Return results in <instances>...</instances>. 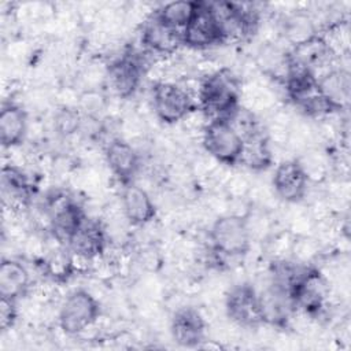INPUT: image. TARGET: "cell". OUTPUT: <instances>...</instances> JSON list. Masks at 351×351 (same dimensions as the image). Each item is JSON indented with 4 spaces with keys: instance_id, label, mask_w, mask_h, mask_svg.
<instances>
[{
    "instance_id": "cell-1",
    "label": "cell",
    "mask_w": 351,
    "mask_h": 351,
    "mask_svg": "<svg viewBox=\"0 0 351 351\" xmlns=\"http://www.w3.org/2000/svg\"><path fill=\"white\" fill-rule=\"evenodd\" d=\"M239 82L228 69L206 74L197 88L199 108L206 118H228L240 106Z\"/></svg>"
},
{
    "instance_id": "cell-2",
    "label": "cell",
    "mask_w": 351,
    "mask_h": 351,
    "mask_svg": "<svg viewBox=\"0 0 351 351\" xmlns=\"http://www.w3.org/2000/svg\"><path fill=\"white\" fill-rule=\"evenodd\" d=\"M208 237L218 267L229 259L243 258L251 250L252 237L245 215L234 213L218 215L208 230Z\"/></svg>"
},
{
    "instance_id": "cell-3",
    "label": "cell",
    "mask_w": 351,
    "mask_h": 351,
    "mask_svg": "<svg viewBox=\"0 0 351 351\" xmlns=\"http://www.w3.org/2000/svg\"><path fill=\"white\" fill-rule=\"evenodd\" d=\"M101 314L100 303L88 289L71 291L58 311V325L67 336H78L96 325Z\"/></svg>"
},
{
    "instance_id": "cell-4",
    "label": "cell",
    "mask_w": 351,
    "mask_h": 351,
    "mask_svg": "<svg viewBox=\"0 0 351 351\" xmlns=\"http://www.w3.org/2000/svg\"><path fill=\"white\" fill-rule=\"evenodd\" d=\"M202 144L208 156L219 165L232 167L240 163L244 140L226 118L207 121L202 130Z\"/></svg>"
},
{
    "instance_id": "cell-5",
    "label": "cell",
    "mask_w": 351,
    "mask_h": 351,
    "mask_svg": "<svg viewBox=\"0 0 351 351\" xmlns=\"http://www.w3.org/2000/svg\"><path fill=\"white\" fill-rule=\"evenodd\" d=\"M152 108L166 125L182 122L197 108L192 93L173 81H158L152 86Z\"/></svg>"
},
{
    "instance_id": "cell-6",
    "label": "cell",
    "mask_w": 351,
    "mask_h": 351,
    "mask_svg": "<svg viewBox=\"0 0 351 351\" xmlns=\"http://www.w3.org/2000/svg\"><path fill=\"white\" fill-rule=\"evenodd\" d=\"M47 214L52 236L62 244H67L88 219L85 210L63 192H56L48 197Z\"/></svg>"
},
{
    "instance_id": "cell-7",
    "label": "cell",
    "mask_w": 351,
    "mask_h": 351,
    "mask_svg": "<svg viewBox=\"0 0 351 351\" xmlns=\"http://www.w3.org/2000/svg\"><path fill=\"white\" fill-rule=\"evenodd\" d=\"M225 311L236 326L258 328L263 325L258 291L248 282L230 287L225 295Z\"/></svg>"
},
{
    "instance_id": "cell-8",
    "label": "cell",
    "mask_w": 351,
    "mask_h": 351,
    "mask_svg": "<svg viewBox=\"0 0 351 351\" xmlns=\"http://www.w3.org/2000/svg\"><path fill=\"white\" fill-rule=\"evenodd\" d=\"M182 45L191 49H207L225 43L221 27L207 1H199L197 10L181 30Z\"/></svg>"
},
{
    "instance_id": "cell-9",
    "label": "cell",
    "mask_w": 351,
    "mask_h": 351,
    "mask_svg": "<svg viewBox=\"0 0 351 351\" xmlns=\"http://www.w3.org/2000/svg\"><path fill=\"white\" fill-rule=\"evenodd\" d=\"M143 75V60L134 52H125L118 56L106 70L108 85L118 99H129L133 96L141 84Z\"/></svg>"
},
{
    "instance_id": "cell-10",
    "label": "cell",
    "mask_w": 351,
    "mask_h": 351,
    "mask_svg": "<svg viewBox=\"0 0 351 351\" xmlns=\"http://www.w3.org/2000/svg\"><path fill=\"white\" fill-rule=\"evenodd\" d=\"M308 177L298 159H287L277 165L271 186L276 197L288 204L300 203L308 191Z\"/></svg>"
},
{
    "instance_id": "cell-11",
    "label": "cell",
    "mask_w": 351,
    "mask_h": 351,
    "mask_svg": "<svg viewBox=\"0 0 351 351\" xmlns=\"http://www.w3.org/2000/svg\"><path fill=\"white\" fill-rule=\"evenodd\" d=\"M141 44L152 53L173 55L182 45L181 30L169 26L151 12L141 25Z\"/></svg>"
},
{
    "instance_id": "cell-12",
    "label": "cell",
    "mask_w": 351,
    "mask_h": 351,
    "mask_svg": "<svg viewBox=\"0 0 351 351\" xmlns=\"http://www.w3.org/2000/svg\"><path fill=\"white\" fill-rule=\"evenodd\" d=\"M104 159L111 174L123 186L133 182L140 169V156L129 141L121 137L110 140L104 149Z\"/></svg>"
},
{
    "instance_id": "cell-13",
    "label": "cell",
    "mask_w": 351,
    "mask_h": 351,
    "mask_svg": "<svg viewBox=\"0 0 351 351\" xmlns=\"http://www.w3.org/2000/svg\"><path fill=\"white\" fill-rule=\"evenodd\" d=\"M108 245V234L106 228L93 219H86L84 225L67 243V248L77 256L95 262L101 259Z\"/></svg>"
},
{
    "instance_id": "cell-14",
    "label": "cell",
    "mask_w": 351,
    "mask_h": 351,
    "mask_svg": "<svg viewBox=\"0 0 351 351\" xmlns=\"http://www.w3.org/2000/svg\"><path fill=\"white\" fill-rule=\"evenodd\" d=\"M206 330L204 317L193 307L178 308L170 322L171 336L181 347H200L206 340Z\"/></svg>"
},
{
    "instance_id": "cell-15",
    "label": "cell",
    "mask_w": 351,
    "mask_h": 351,
    "mask_svg": "<svg viewBox=\"0 0 351 351\" xmlns=\"http://www.w3.org/2000/svg\"><path fill=\"white\" fill-rule=\"evenodd\" d=\"M262 322L270 326L285 328L291 321L293 304L289 293L280 285L270 281V284L258 292Z\"/></svg>"
},
{
    "instance_id": "cell-16",
    "label": "cell",
    "mask_w": 351,
    "mask_h": 351,
    "mask_svg": "<svg viewBox=\"0 0 351 351\" xmlns=\"http://www.w3.org/2000/svg\"><path fill=\"white\" fill-rule=\"evenodd\" d=\"M121 210L126 222L132 226H145L156 217V206L148 191L133 182L123 186Z\"/></svg>"
},
{
    "instance_id": "cell-17",
    "label": "cell",
    "mask_w": 351,
    "mask_h": 351,
    "mask_svg": "<svg viewBox=\"0 0 351 351\" xmlns=\"http://www.w3.org/2000/svg\"><path fill=\"white\" fill-rule=\"evenodd\" d=\"M29 130L26 111L15 103H4L0 112V141L3 148L19 147Z\"/></svg>"
},
{
    "instance_id": "cell-18",
    "label": "cell",
    "mask_w": 351,
    "mask_h": 351,
    "mask_svg": "<svg viewBox=\"0 0 351 351\" xmlns=\"http://www.w3.org/2000/svg\"><path fill=\"white\" fill-rule=\"evenodd\" d=\"M1 193L4 207L18 210L29 202L32 185L25 171L14 163L4 165L1 169Z\"/></svg>"
},
{
    "instance_id": "cell-19",
    "label": "cell",
    "mask_w": 351,
    "mask_h": 351,
    "mask_svg": "<svg viewBox=\"0 0 351 351\" xmlns=\"http://www.w3.org/2000/svg\"><path fill=\"white\" fill-rule=\"evenodd\" d=\"M321 95L333 111L343 110L350 99V74L344 69H330L317 78Z\"/></svg>"
},
{
    "instance_id": "cell-20",
    "label": "cell",
    "mask_w": 351,
    "mask_h": 351,
    "mask_svg": "<svg viewBox=\"0 0 351 351\" xmlns=\"http://www.w3.org/2000/svg\"><path fill=\"white\" fill-rule=\"evenodd\" d=\"M30 284L27 269L15 259H3L0 266V296L18 300L26 293Z\"/></svg>"
},
{
    "instance_id": "cell-21",
    "label": "cell",
    "mask_w": 351,
    "mask_h": 351,
    "mask_svg": "<svg viewBox=\"0 0 351 351\" xmlns=\"http://www.w3.org/2000/svg\"><path fill=\"white\" fill-rule=\"evenodd\" d=\"M240 163L254 171H263L271 166L273 152L267 134L259 132L258 134L244 140Z\"/></svg>"
},
{
    "instance_id": "cell-22",
    "label": "cell",
    "mask_w": 351,
    "mask_h": 351,
    "mask_svg": "<svg viewBox=\"0 0 351 351\" xmlns=\"http://www.w3.org/2000/svg\"><path fill=\"white\" fill-rule=\"evenodd\" d=\"M199 1H189V0H180V1H170L159 7L156 11V16L162 19L169 26L182 30L193 14L196 12Z\"/></svg>"
},
{
    "instance_id": "cell-23",
    "label": "cell",
    "mask_w": 351,
    "mask_h": 351,
    "mask_svg": "<svg viewBox=\"0 0 351 351\" xmlns=\"http://www.w3.org/2000/svg\"><path fill=\"white\" fill-rule=\"evenodd\" d=\"M284 34L292 43V45H298L313 36H315V26L313 19L302 12H296L291 15L284 23Z\"/></svg>"
},
{
    "instance_id": "cell-24",
    "label": "cell",
    "mask_w": 351,
    "mask_h": 351,
    "mask_svg": "<svg viewBox=\"0 0 351 351\" xmlns=\"http://www.w3.org/2000/svg\"><path fill=\"white\" fill-rule=\"evenodd\" d=\"M226 119L234 128V130L241 136L243 140H247L258 134L259 132H262L255 111L250 110L245 106L240 104L239 107H236V110Z\"/></svg>"
},
{
    "instance_id": "cell-25",
    "label": "cell",
    "mask_w": 351,
    "mask_h": 351,
    "mask_svg": "<svg viewBox=\"0 0 351 351\" xmlns=\"http://www.w3.org/2000/svg\"><path fill=\"white\" fill-rule=\"evenodd\" d=\"M53 126L60 136H73L82 126V114L75 106H62L53 115Z\"/></svg>"
},
{
    "instance_id": "cell-26",
    "label": "cell",
    "mask_w": 351,
    "mask_h": 351,
    "mask_svg": "<svg viewBox=\"0 0 351 351\" xmlns=\"http://www.w3.org/2000/svg\"><path fill=\"white\" fill-rule=\"evenodd\" d=\"M304 169L308 180L318 181L326 177L328 173V162L325 156L318 151H308L303 155L302 159H298Z\"/></svg>"
},
{
    "instance_id": "cell-27",
    "label": "cell",
    "mask_w": 351,
    "mask_h": 351,
    "mask_svg": "<svg viewBox=\"0 0 351 351\" xmlns=\"http://www.w3.org/2000/svg\"><path fill=\"white\" fill-rule=\"evenodd\" d=\"M106 97L96 89H86L77 97V108L88 117H97L106 110Z\"/></svg>"
},
{
    "instance_id": "cell-28",
    "label": "cell",
    "mask_w": 351,
    "mask_h": 351,
    "mask_svg": "<svg viewBox=\"0 0 351 351\" xmlns=\"http://www.w3.org/2000/svg\"><path fill=\"white\" fill-rule=\"evenodd\" d=\"M15 299L1 298L0 300V328L3 332L10 330L18 319V306Z\"/></svg>"
},
{
    "instance_id": "cell-29",
    "label": "cell",
    "mask_w": 351,
    "mask_h": 351,
    "mask_svg": "<svg viewBox=\"0 0 351 351\" xmlns=\"http://www.w3.org/2000/svg\"><path fill=\"white\" fill-rule=\"evenodd\" d=\"M225 186H226L229 196H232L233 199L244 197L251 189L248 180L241 174H232L228 178V181L225 182Z\"/></svg>"
}]
</instances>
